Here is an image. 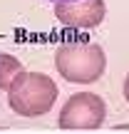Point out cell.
Instances as JSON below:
<instances>
[{
  "label": "cell",
  "mask_w": 129,
  "mask_h": 134,
  "mask_svg": "<svg viewBox=\"0 0 129 134\" xmlns=\"http://www.w3.org/2000/svg\"><path fill=\"white\" fill-rule=\"evenodd\" d=\"M107 15L104 0H70V3H55V18L65 27L75 30H92L102 25Z\"/></svg>",
  "instance_id": "obj_4"
},
{
  "label": "cell",
  "mask_w": 129,
  "mask_h": 134,
  "mask_svg": "<svg viewBox=\"0 0 129 134\" xmlns=\"http://www.w3.org/2000/svg\"><path fill=\"white\" fill-rule=\"evenodd\" d=\"M107 117V104L94 92H77L60 109V129H99Z\"/></svg>",
  "instance_id": "obj_3"
},
{
  "label": "cell",
  "mask_w": 129,
  "mask_h": 134,
  "mask_svg": "<svg viewBox=\"0 0 129 134\" xmlns=\"http://www.w3.org/2000/svg\"><path fill=\"white\" fill-rule=\"evenodd\" d=\"M124 99H127V104H129V72H127V77H124Z\"/></svg>",
  "instance_id": "obj_6"
},
{
  "label": "cell",
  "mask_w": 129,
  "mask_h": 134,
  "mask_svg": "<svg viewBox=\"0 0 129 134\" xmlns=\"http://www.w3.org/2000/svg\"><path fill=\"white\" fill-rule=\"evenodd\" d=\"M57 85L42 72H20L8 87V107L20 117H42L55 107Z\"/></svg>",
  "instance_id": "obj_1"
},
{
  "label": "cell",
  "mask_w": 129,
  "mask_h": 134,
  "mask_svg": "<svg viewBox=\"0 0 129 134\" xmlns=\"http://www.w3.org/2000/svg\"><path fill=\"white\" fill-rule=\"evenodd\" d=\"M23 72V65L15 55H8V52H0V90L8 92V87L13 85V80Z\"/></svg>",
  "instance_id": "obj_5"
},
{
  "label": "cell",
  "mask_w": 129,
  "mask_h": 134,
  "mask_svg": "<svg viewBox=\"0 0 129 134\" xmlns=\"http://www.w3.org/2000/svg\"><path fill=\"white\" fill-rule=\"evenodd\" d=\"M55 70L67 82L89 85L107 70V55L97 42H62L55 50Z\"/></svg>",
  "instance_id": "obj_2"
},
{
  "label": "cell",
  "mask_w": 129,
  "mask_h": 134,
  "mask_svg": "<svg viewBox=\"0 0 129 134\" xmlns=\"http://www.w3.org/2000/svg\"><path fill=\"white\" fill-rule=\"evenodd\" d=\"M50 3H70V0H50Z\"/></svg>",
  "instance_id": "obj_7"
}]
</instances>
